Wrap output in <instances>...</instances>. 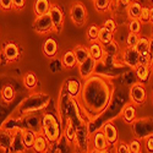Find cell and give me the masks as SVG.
Here are the masks:
<instances>
[{"label":"cell","instance_id":"obj_39","mask_svg":"<svg viewBox=\"0 0 153 153\" xmlns=\"http://www.w3.org/2000/svg\"><path fill=\"white\" fill-rule=\"evenodd\" d=\"M103 28H105L107 31H109L111 33H115V31H117V23H115V21H114L113 19H108L104 22V25H103Z\"/></svg>","mask_w":153,"mask_h":153},{"label":"cell","instance_id":"obj_20","mask_svg":"<svg viewBox=\"0 0 153 153\" xmlns=\"http://www.w3.org/2000/svg\"><path fill=\"white\" fill-rule=\"evenodd\" d=\"M65 90L68 92V94L72 98H76L79 96L80 91H81V82L79 80H75V79H70L66 81L65 83Z\"/></svg>","mask_w":153,"mask_h":153},{"label":"cell","instance_id":"obj_5","mask_svg":"<svg viewBox=\"0 0 153 153\" xmlns=\"http://www.w3.org/2000/svg\"><path fill=\"white\" fill-rule=\"evenodd\" d=\"M70 16L76 26L82 27L87 22V9L85 4L80 1H75L70 7Z\"/></svg>","mask_w":153,"mask_h":153},{"label":"cell","instance_id":"obj_27","mask_svg":"<svg viewBox=\"0 0 153 153\" xmlns=\"http://www.w3.org/2000/svg\"><path fill=\"white\" fill-rule=\"evenodd\" d=\"M97 41L102 44V45H105L108 43H110L111 41H114V33L107 31L103 27H99V33H98V38Z\"/></svg>","mask_w":153,"mask_h":153},{"label":"cell","instance_id":"obj_36","mask_svg":"<svg viewBox=\"0 0 153 153\" xmlns=\"http://www.w3.org/2000/svg\"><path fill=\"white\" fill-rule=\"evenodd\" d=\"M138 38H140V34L129 32V34H127V37H126V47L127 48H134L136 45V43L138 42Z\"/></svg>","mask_w":153,"mask_h":153},{"label":"cell","instance_id":"obj_18","mask_svg":"<svg viewBox=\"0 0 153 153\" xmlns=\"http://www.w3.org/2000/svg\"><path fill=\"white\" fill-rule=\"evenodd\" d=\"M11 147V131L4 127L0 129V149L5 153H10Z\"/></svg>","mask_w":153,"mask_h":153},{"label":"cell","instance_id":"obj_24","mask_svg":"<svg viewBox=\"0 0 153 153\" xmlns=\"http://www.w3.org/2000/svg\"><path fill=\"white\" fill-rule=\"evenodd\" d=\"M61 64H62V66L66 68V69H72L77 65L75 54H74L72 50H66V52L64 53V55L61 58Z\"/></svg>","mask_w":153,"mask_h":153},{"label":"cell","instance_id":"obj_29","mask_svg":"<svg viewBox=\"0 0 153 153\" xmlns=\"http://www.w3.org/2000/svg\"><path fill=\"white\" fill-rule=\"evenodd\" d=\"M64 136L68 140V142L72 143L76 141V130H75V125L71 120L68 121L66 126H65V130H64Z\"/></svg>","mask_w":153,"mask_h":153},{"label":"cell","instance_id":"obj_35","mask_svg":"<svg viewBox=\"0 0 153 153\" xmlns=\"http://www.w3.org/2000/svg\"><path fill=\"white\" fill-rule=\"evenodd\" d=\"M98 33H99V27L97 26V25H91V26L88 27V31H87V38H88V41H90V42L97 41Z\"/></svg>","mask_w":153,"mask_h":153},{"label":"cell","instance_id":"obj_46","mask_svg":"<svg viewBox=\"0 0 153 153\" xmlns=\"http://www.w3.org/2000/svg\"><path fill=\"white\" fill-rule=\"evenodd\" d=\"M102 153H111L109 149H105V151H103V152H102Z\"/></svg>","mask_w":153,"mask_h":153},{"label":"cell","instance_id":"obj_23","mask_svg":"<svg viewBox=\"0 0 153 153\" xmlns=\"http://www.w3.org/2000/svg\"><path fill=\"white\" fill-rule=\"evenodd\" d=\"M123 119L126 124H131L135 119H136V109H135V105L129 103L126 104L123 109Z\"/></svg>","mask_w":153,"mask_h":153},{"label":"cell","instance_id":"obj_7","mask_svg":"<svg viewBox=\"0 0 153 153\" xmlns=\"http://www.w3.org/2000/svg\"><path fill=\"white\" fill-rule=\"evenodd\" d=\"M33 30L39 34H48L54 31V26L50 20L49 14H44L42 16H36L33 21Z\"/></svg>","mask_w":153,"mask_h":153},{"label":"cell","instance_id":"obj_31","mask_svg":"<svg viewBox=\"0 0 153 153\" xmlns=\"http://www.w3.org/2000/svg\"><path fill=\"white\" fill-rule=\"evenodd\" d=\"M37 82H38L37 76L34 74H32V72L27 74L23 77V85H25V87H26L27 90H33V88H36Z\"/></svg>","mask_w":153,"mask_h":153},{"label":"cell","instance_id":"obj_37","mask_svg":"<svg viewBox=\"0 0 153 153\" xmlns=\"http://www.w3.org/2000/svg\"><path fill=\"white\" fill-rule=\"evenodd\" d=\"M127 26H129V31L130 32L140 34V32H141V27H142V23L140 22L138 20H130V22H129Z\"/></svg>","mask_w":153,"mask_h":153},{"label":"cell","instance_id":"obj_19","mask_svg":"<svg viewBox=\"0 0 153 153\" xmlns=\"http://www.w3.org/2000/svg\"><path fill=\"white\" fill-rule=\"evenodd\" d=\"M48 145H49V142L47 141V138L44 137V135L42 132H39V134H37V136L34 138L32 148H33V151L36 153H43V152L48 151Z\"/></svg>","mask_w":153,"mask_h":153},{"label":"cell","instance_id":"obj_34","mask_svg":"<svg viewBox=\"0 0 153 153\" xmlns=\"http://www.w3.org/2000/svg\"><path fill=\"white\" fill-rule=\"evenodd\" d=\"M127 146H129L130 153H142V145L138 138H132L131 141L127 143Z\"/></svg>","mask_w":153,"mask_h":153},{"label":"cell","instance_id":"obj_33","mask_svg":"<svg viewBox=\"0 0 153 153\" xmlns=\"http://www.w3.org/2000/svg\"><path fill=\"white\" fill-rule=\"evenodd\" d=\"M1 98H3L4 102H6V103H10V102L15 98V91H14V88H12L11 86L4 87V90L1 91Z\"/></svg>","mask_w":153,"mask_h":153},{"label":"cell","instance_id":"obj_44","mask_svg":"<svg viewBox=\"0 0 153 153\" xmlns=\"http://www.w3.org/2000/svg\"><path fill=\"white\" fill-rule=\"evenodd\" d=\"M131 1H132V0H115V4L120 9H125L126 10V7L131 4Z\"/></svg>","mask_w":153,"mask_h":153},{"label":"cell","instance_id":"obj_40","mask_svg":"<svg viewBox=\"0 0 153 153\" xmlns=\"http://www.w3.org/2000/svg\"><path fill=\"white\" fill-rule=\"evenodd\" d=\"M117 143L118 145H117V148H115V153H130L127 143H125L123 141H118Z\"/></svg>","mask_w":153,"mask_h":153},{"label":"cell","instance_id":"obj_47","mask_svg":"<svg viewBox=\"0 0 153 153\" xmlns=\"http://www.w3.org/2000/svg\"><path fill=\"white\" fill-rule=\"evenodd\" d=\"M77 153H86V152H83V151H80V152H77Z\"/></svg>","mask_w":153,"mask_h":153},{"label":"cell","instance_id":"obj_11","mask_svg":"<svg viewBox=\"0 0 153 153\" xmlns=\"http://www.w3.org/2000/svg\"><path fill=\"white\" fill-rule=\"evenodd\" d=\"M96 66H97V60H94L91 56H88L85 61H82L79 65L80 76L83 80H86L87 77H90L91 75H93V72L96 70Z\"/></svg>","mask_w":153,"mask_h":153},{"label":"cell","instance_id":"obj_26","mask_svg":"<svg viewBox=\"0 0 153 153\" xmlns=\"http://www.w3.org/2000/svg\"><path fill=\"white\" fill-rule=\"evenodd\" d=\"M50 7L49 0H36L34 3V14L36 16H42L44 14H48Z\"/></svg>","mask_w":153,"mask_h":153},{"label":"cell","instance_id":"obj_15","mask_svg":"<svg viewBox=\"0 0 153 153\" xmlns=\"http://www.w3.org/2000/svg\"><path fill=\"white\" fill-rule=\"evenodd\" d=\"M3 55L6 61H16L20 56V48L17 47V44L9 42L3 48Z\"/></svg>","mask_w":153,"mask_h":153},{"label":"cell","instance_id":"obj_21","mask_svg":"<svg viewBox=\"0 0 153 153\" xmlns=\"http://www.w3.org/2000/svg\"><path fill=\"white\" fill-rule=\"evenodd\" d=\"M72 52L75 54V58H76V62H77V65H80V64L82 61H85L88 56H90V54H88V48L86 45H82V44H79L76 45Z\"/></svg>","mask_w":153,"mask_h":153},{"label":"cell","instance_id":"obj_30","mask_svg":"<svg viewBox=\"0 0 153 153\" xmlns=\"http://www.w3.org/2000/svg\"><path fill=\"white\" fill-rule=\"evenodd\" d=\"M138 21L141 22V23H148V22H152V7L142 6V7H141V12H140Z\"/></svg>","mask_w":153,"mask_h":153},{"label":"cell","instance_id":"obj_25","mask_svg":"<svg viewBox=\"0 0 153 153\" xmlns=\"http://www.w3.org/2000/svg\"><path fill=\"white\" fill-rule=\"evenodd\" d=\"M141 4L138 1H131V4L126 7V14L130 20H138L140 12H141Z\"/></svg>","mask_w":153,"mask_h":153},{"label":"cell","instance_id":"obj_2","mask_svg":"<svg viewBox=\"0 0 153 153\" xmlns=\"http://www.w3.org/2000/svg\"><path fill=\"white\" fill-rule=\"evenodd\" d=\"M42 134L49 143H56L61 137V125L58 118L52 113H45L42 117Z\"/></svg>","mask_w":153,"mask_h":153},{"label":"cell","instance_id":"obj_1","mask_svg":"<svg viewBox=\"0 0 153 153\" xmlns=\"http://www.w3.org/2000/svg\"><path fill=\"white\" fill-rule=\"evenodd\" d=\"M114 92L113 82L98 75H91L82 85L76 104L81 117L88 121L98 119L109 107Z\"/></svg>","mask_w":153,"mask_h":153},{"label":"cell","instance_id":"obj_12","mask_svg":"<svg viewBox=\"0 0 153 153\" xmlns=\"http://www.w3.org/2000/svg\"><path fill=\"white\" fill-rule=\"evenodd\" d=\"M123 60L127 66L135 69L140 64V54L135 48H126L123 53Z\"/></svg>","mask_w":153,"mask_h":153},{"label":"cell","instance_id":"obj_13","mask_svg":"<svg viewBox=\"0 0 153 153\" xmlns=\"http://www.w3.org/2000/svg\"><path fill=\"white\" fill-rule=\"evenodd\" d=\"M91 141H92L93 149H96V151L103 152V151H105V149L109 148V145L107 142V138L104 137L102 130H98V131H96L93 134V136L91 137Z\"/></svg>","mask_w":153,"mask_h":153},{"label":"cell","instance_id":"obj_14","mask_svg":"<svg viewBox=\"0 0 153 153\" xmlns=\"http://www.w3.org/2000/svg\"><path fill=\"white\" fill-rule=\"evenodd\" d=\"M140 55H151L152 56V39L147 37H140L138 42L134 47Z\"/></svg>","mask_w":153,"mask_h":153},{"label":"cell","instance_id":"obj_42","mask_svg":"<svg viewBox=\"0 0 153 153\" xmlns=\"http://www.w3.org/2000/svg\"><path fill=\"white\" fill-rule=\"evenodd\" d=\"M0 9L3 11H10L12 10V0H0Z\"/></svg>","mask_w":153,"mask_h":153},{"label":"cell","instance_id":"obj_9","mask_svg":"<svg viewBox=\"0 0 153 153\" xmlns=\"http://www.w3.org/2000/svg\"><path fill=\"white\" fill-rule=\"evenodd\" d=\"M48 14H49L50 20H52V23L54 26V31L60 32L64 26V12H62L61 7L56 4L50 5Z\"/></svg>","mask_w":153,"mask_h":153},{"label":"cell","instance_id":"obj_3","mask_svg":"<svg viewBox=\"0 0 153 153\" xmlns=\"http://www.w3.org/2000/svg\"><path fill=\"white\" fill-rule=\"evenodd\" d=\"M48 103H49V97L47 94H42V93L32 94L21 104L20 111L21 114H32L33 111L44 109V107H47Z\"/></svg>","mask_w":153,"mask_h":153},{"label":"cell","instance_id":"obj_48","mask_svg":"<svg viewBox=\"0 0 153 153\" xmlns=\"http://www.w3.org/2000/svg\"><path fill=\"white\" fill-rule=\"evenodd\" d=\"M43 153H48V152H43Z\"/></svg>","mask_w":153,"mask_h":153},{"label":"cell","instance_id":"obj_17","mask_svg":"<svg viewBox=\"0 0 153 153\" xmlns=\"http://www.w3.org/2000/svg\"><path fill=\"white\" fill-rule=\"evenodd\" d=\"M88 48V54H90L91 58H93L94 60H100L104 56V48L103 45H102L98 41H94V42H91L90 47H87Z\"/></svg>","mask_w":153,"mask_h":153},{"label":"cell","instance_id":"obj_38","mask_svg":"<svg viewBox=\"0 0 153 153\" xmlns=\"http://www.w3.org/2000/svg\"><path fill=\"white\" fill-rule=\"evenodd\" d=\"M103 48H104V53H107V54H109V55H114V54H117V53H118V50H119L118 44H117L115 42H114V41H111L110 43H108V44L103 45Z\"/></svg>","mask_w":153,"mask_h":153},{"label":"cell","instance_id":"obj_41","mask_svg":"<svg viewBox=\"0 0 153 153\" xmlns=\"http://www.w3.org/2000/svg\"><path fill=\"white\" fill-rule=\"evenodd\" d=\"M143 140H145V147H146V151H147L148 153H153V136L149 135V136H147V137L143 138Z\"/></svg>","mask_w":153,"mask_h":153},{"label":"cell","instance_id":"obj_6","mask_svg":"<svg viewBox=\"0 0 153 153\" xmlns=\"http://www.w3.org/2000/svg\"><path fill=\"white\" fill-rule=\"evenodd\" d=\"M147 100V91L142 82H137L130 88V102L134 105H142Z\"/></svg>","mask_w":153,"mask_h":153},{"label":"cell","instance_id":"obj_4","mask_svg":"<svg viewBox=\"0 0 153 153\" xmlns=\"http://www.w3.org/2000/svg\"><path fill=\"white\" fill-rule=\"evenodd\" d=\"M131 124H132V131L136 138L143 140L147 136L152 135V119L149 118H143L138 120L135 119Z\"/></svg>","mask_w":153,"mask_h":153},{"label":"cell","instance_id":"obj_8","mask_svg":"<svg viewBox=\"0 0 153 153\" xmlns=\"http://www.w3.org/2000/svg\"><path fill=\"white\" fill-rule=\"evenodd\" d=\"M11 131V147L10 153H23L27 148L23 145L22 134L23 129L22 127H15V129L10 130Z\"/></svg>","mask_w":153,"mask_h":153},{"label":"cell","instance_id":"obj_32","mask_svg":"<svg viewBox=\"0 0 153 153\" xmlns=\"http://www.w3.org/2000/svg\"><path fill=\"white\" fill-rule=\"evenodd\" d=\"M111 4V0H93V5L94 9L98 12H104L110 7Z\"/></svg>","mask_w":153,"mask_h":153},{"label":"cell","instance_id":"obj_43","mask_svg":"<svg viewBox=\"0 0 153 153\" xmlns=\"http://www.w3.org/2000/svg\"><path fill=\"white\" fill-rule=\"evenodd\" d=\"M25 6H26V0H12V7L15 10H23Z\"/></svg>","mask_w":153,"mask_h":153},{"label":"cell","instance_id":"obj_22","mask_svg":"<svg viewBox=\"0 0 153 153\" xmlns=\"http://www.w3.org/2000/svg\"><path fill=\"white\" fill-rule=\"evenodd\" d=\"M135 74L137 76V79L140 80V82H146L149 79V74H151V68L143 64H138L135 68Z\"/></svg>","mask_w":153,"mask_h":153},{"label":"cell","instance_id":"obj_16","mask_svg":"<svg viewBox=\"0 0 153 153\" xmlns=\"http://www.w3.org/2000/svg\"><path fill=\"white\" fill-rule=\"evenodd\" d=\"M42 49H43V54L47 58L53 59L58 54L59 45H58V43H56V41L54 39V38H47V39L44 41V43H43Z\"/></svg>","mask_w":153,"mask_h":153},{"label":"cell","instance_id":"obj_28","mask_svg":"<svg viewBox=\"0 0 153 153\" xmlns=\"http://www.w3.org/2000/svg\"><path fill=\"white\" fill-rule=\"evenodd\" d=\"M37 134L32 130H27V129H23V134H22V140H23V145L27 149L32 148V145L34 142V138H36Z\"/></svg>","mask_w":153,"mask_h":153},{"label":"cell","instance_id":"obj_45","mask_svg":"<svg viewBox=\"0 0 153 153\" xmlns=\"http://www.w3.org/2000/svg\"><path fill=\"white\" fill-rule=\"evenodd\" d=\"M86 153H102V152L96 151V149H87V152H86Z\"/></svg>","mask_w":153,"mask_h":153},{"label":"cell","instance_id":"obj_10","mask_svg":"<svg viewBox=\"0 0 153 153\" xmlns=\"http://www.w3.org/2000/svg\"><path fill=\"white\" fill-rule=\"evenodd\" d=\"M102 132H103L104 137L107 138V142L109 146H114L119 141V134H118L117 127L114 126V124L105 123L102 126Z\"/></svg>","mask_w":153,"mask_h":153}]
</instances>
